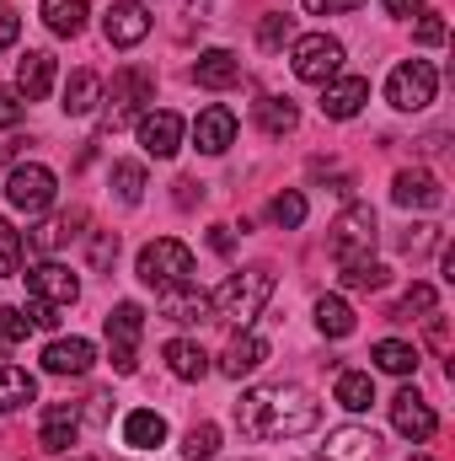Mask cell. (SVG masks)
Wrapping results in <instances>:
<instances>
[{
  "label": "cell",
  "instance_id": "7c38bea8",
  "mask_svg": "<svg viewBox=\"0 0 455 461\" xmlns=\"http://www.w3.org/2000/svg\"><path fill=\"white\" fill-rule=\"evenodd\" d=\"M103 38H108L113 49H134V43H145V38H150V5H139V0H118L113 11L103 16Z\"/></svg>",
  "mask_w": 455,
  "mask_h": 461
},
{
  "label": "cell",
  "instance_id": "e0dca14e",
  "mask_svg": "<svg viewBox=\"0 0 455 461\" xmlns=\"http://www.w3.org/2000/svg\"><path fill=\"white\" fill-rule=\"evenodd\" d=\"M370 103V81L364 76H343V81H327L322 86V113L327 118H359V108Z\"/></svg>",
  "mask_w": 455,
  "mask_h": 461
},
{
  "label": "cell",
  "instance_id": "9c48e42d",
  "mask_svg": "<svg viewBox=\"0 0 455 461\" xmlns=\"http://www.w3.org/2000/svg\"><path fill=\"white\" fill-rule=\"evenodd\" d=\"M145 103H156V76L150 70H118L113 92H108V129H123L145 113Z\"/></svg>",
  "mask_w": 455,
  "mask_h": 461
},
{
  "label": "cell",
  "instance_id": "4fadbf2b",
  "mask_svg": "<svg viewBox=\"0 0 455 461\" xmlns=\"http://www.w3.org/2000/svg\"><path fill=\"white\" fill-rule=\"evenodd\" d=\"M391 424H397V435H407V440H429V435L440 429L429 397H418L413 386H402V392L391 397Z\"/></svg>",
  "mask_w": 455,
  "mask_h": 461
},
{
  "label": "cell",
  "instance_id": "8992f818",
  "mask_svg": "<svg viewBox=\"0 0 455 461\" xmlns=\"http://www.w3.org/2000/svg\"><path fill=\"white\" fill-rule=\"evenodd\" d=\"M54 194H59V183H54V172L38 167V161L11 167V177H5V204L22 210V215H43V210L54 204Z\"/></svg>",
  "mask_w": 455,
  "mask_h": 461
},
{
  "label": "cell",
  "instance_id": "6da1fadb",
  "mask_svg": "<svg viewBox=\"0 0 455 461\" xmlns=\"http://www.w3.org/2000/svg\"><path fill=\"white\" fill-rule=\"evenodd\" d=\"M322 424V408L311 402V392L300 386H252L236 402V429L252 440H300Z\"/></svg>",
  "mask_w": 455,
  "mask_h": 461
},
{
  "label": "cell",
  "instance_id": "cb8c5ba5",
  "mask_svg": "<svg viewBox=\"0 0 455 461\" xmlns=\"http://www.w3.org/2000/svg\"><path fill=\"white\" fill-rule=\"evenodd\" d=\"M123 440H129L134 451H156V446H166V419L150 413V408H134V413L123 419Z\"/></svg>",
  "mask_w": 455,
  "mask_h": 461
},
{
  "label": "cell",
  "instance_id": "60d3db41",
  "mask_svg": "<svg viewBox=\"0 0 455 461\" xmlns=\"http://www.w3.org/2000/svg\"><path fill=\"white\" fill-rule=\"evenodd\" d=\"M27 333H32L27 312H11V306H0V344H22Z\"/></svg>",
  "mask_w": 455,
  "mask_h": 461
},
{
  "label": "cell",
  "instance_id": "d6986e66",
  "mask_svg": "<svg viewBox=\"0 0 455 461\" xmlns=\"http://www.w3.org/2000/svg\"><path fill=\"white\" fill-rule=\"evenodd\" d=\"M49 86H54V54L27 49V54L16 59V92H22L27 103H38V97H49Z\"/></svg>",
  "mask_w": 455,
  "mask_h": 461
},
{
  "label": "cell",
  "instance_id": "52a82bcc",
  "mask_svg": "<svg viewBox=\"0 0 455 461\" xmlns=\"http://www.w3.org/2000/svg\"><path fill=\"white\" fill-rule=\"evenodd\" d=\"M338 70H343V43L338 38H327V32L295 38V76H300V81L327 86V81H338Z\"/></svg>",
  "mask_w": 455,
  "mask_h": 461
},
{
  "label": "cell",
  "instance_id": "d6a6232c",
  "mask_svg": "<svg viewBox=\"0 0 455 461\" xmlns=\"http://www.w3.org/2000/svg\"><path fill=\"white\" fill-rule=\"evenodd\" d=\"M440 312V295H434V285H413L402 301H397V322H424V317H434Z\"/></svg>",
  "mask_w": 455,
  "mask_h": 461
},
{
  "label": "cell",
  "instance_id": "7dc6e473",
  "mask_svg": "<svg viewBox=\"0 0 455 461\" xmlns=\"http://www.w3.org/2000/svg\"><path fill=\"white\" fill-rule=\"evenodd\" d=\"M16 32H22L16 11H11V5H0V49H11V43H16Z\"/></svg>",
  "mask_w": 455,
  "mask_h": 461
},
{
  "label": "cell",
  "instance_id": "f6af8a7d",
  "mask_svg": "<svg viewBox=\"0 0 455 461\" xmlns=\"http://www.w3.org/2000/svg\"><path fill=\"white\" fill-rule=\"evenodd\" d=\"M364 0H306V11L311 16H353Z\"/></svg>",
  "mask_w": 455,
  "mask_h": 461
},
{
  "label": "cell",
  "instance_id": "ba28073f",
  "mask_svg": "<svg viewBox=\"0 0 455 461\" xmlns=\"http://www.w3.org/2000/svg\"><path fill=\"white\" fill-rule=\"evenodd\" d=\"M139 333H145V312L134 301H118L113 312H108V354H113L118 375H134V365H139Z\"/></svg>",
  "mask_w": 455,
  "mask_h": 461
},
{
  "label": "cell",
  "instance_id": "2e32d148",
  "mask_svg": "<svg viewBox=\"0 0 455 461\" xmlns=\"http://www.w3.org/2000/svg\"><path fill=\"white\" fill-rule=\"evenodd\" d=\"M391 199H397L402 210H434V204H445V188H440L434 172H397Z\"/></svg>",
  "mask_w": 455,
  "mask_h": 461
},
{
  "label": "cell",
  "instance_id": "1f68e13d",
  "mask_svg": "<svg viewBox=\"0 0 455 461\" xmlns=\"http://www.w3.org/2000/svg\"><path fill=\"white\" fill-rule=\"evenodd\" d=\"M386 285H391V268L386 263H370V258L343 263V290H386Z\"/></svg>",
  "mask_w": 455,
  "mask_h": 461
},
{
  "label": "cell",
  "instance_id": "ac0fdd59",
  "mask_svg": "<svg viewBox=\"0 0 455 461\" xmlns=\"http://www.w3.org/2000/svg\"><path fill=\"white\" fill-rule=\"evenodd\" d=\"M97 365V348L86 344V339H54V344L43 348V370L49 375H86Z\"/></svg>",
  "mask_w": 455,
  "mask_h": 461
},
{
  "label": "cell",
  "instance_id": "e575fe53",
  "mask_svg": "<svg viewBox=\"0 0 455 461\" xmlns=\"http://www.w3.org/2000/svg\"><path fill=\"white\" fill-rule=\"evenodd\" d=\"M257 123H263L268 134H290V129L300 123V108H295L290 97H263V103H257Z\"/></svg>",
  "mask_w": 455,
  "mask_h": 461
},
{
  "label": "cell",
  "instance_id": "74e56055",
  "mask_svg": "<svg viewBox=\"0 0 455 461\" xmlns=\"http://www.w3.org/2000/svg\"><path fill=\"white\" fill-rule=\"evenodd\" d=\"M268 215H273V226H284V230H295V226H306V194H279L273 204H268Z\"/></svg>",
  "mask_w": 455,
  "mask_h": 461
},
{
  "label": "cell",
  "instance_id": "5b68a950",
  "mask_svg": "<svg viewBox=\"0 0 455 461\" xmlns=\"http://www.w3.org/2000/svg\"><path fill=\"white\" fill-rule=\"evenodd\" d=\"M375 210L370 204H348L338 215V226L327 236V252H333V263H359V258H370V247H375Z\"/></svg>",
  "mask_w": 455,
  "mask_h": 461
},
{
  "label": "cell",
  "instance_id": "ab89813d",
  "mask_svg": "<svg viewBox=\"0 0 455 461\" xmlns=\"http://www.w3.org/2000/svg\"><path fill=\"white\" fill-rule=\"evenodd\" d=\"M290 32H295V22H290V16H263V27H257V43L273 54V49H279Z\"/></svg>",
  "mask_w": 455,
  "mask_h": 461
},
{
  "label": "cell",
  "instance_id": "7402d4cb",
  "mask_svg": "<svg viewBox=\"0 0 455 461\" xmlns=\"http://www.w3.org/2000/svg\"><path fill=\"white\" fill-rule=\"evenodd\" d=\"M161 354H166V370L177 381H204L210 375V354H204V344H193V339H172Z\"/></svg>",
  "mask_w": 455,
  "mask_h": 461
},
{
  "label": "cell",
  "instance_id": "f546056e",
  "mask_svg": "<svg viewBox=\"0 0 455 461\" xmlns=\"http://www.w3.org/2000/svg\"><path fill=\"white\" fill-rule=\"evenodd\" d=\"M370 359H375L386 375H413V370H418V348L402 344V339H380V344L370 348Z\"/></svg>",
  "mask_w": 455,
  "mask_h": 461
},
{
  "label": "cell",
  "instance_id": "277c9868",
  "mask_svg": "<svg viewBox=\"0 0 455 461\" xmlns=\"http://www.w3.org/2000/svg\"><path fill=\"white\" fill-rule=\"evenodd\" d=\"M434 92H440V70L429 59H402L391 70V81H386V103L397 113H424L434 103Z\"/></svg>",
  "mask_w": 455,
  "mask_h": 461
},
{
  "label": "cell",
  "instance_id": "f35d334b",
  "mask_svg": "<svg viewBox=\"0 0 455 461\" xmlns=\"http://www.w3.org/2000/svg\"><path fill=\"white\" fill-rule=\"evenodd\" d=\"M22 268V230H11V221H0V274Z\"/></svg>",
  "mask_w": 455,
  "mask_h": 461
},
{
  "label": "cell",
  "instance_id": "836d02e7",
  "mask_svg": "<svg viewBox=\"0 0 455 461\" xmlns=\"http://www.w3.org/2000/svg\"><path fill=\"white\" fill-rule=\"evenodd\" d=\"M81 221H86L81 210H70V215H54L43 230H32V252H59V247L76 236V226H81Z\"/></svg>",
  "mask_w": 455,
  "mask_h": 461
},
{
  "label": "cell",
  "instance_id": "c3c4849f",
  "mask_svg": "<svg viewBox=\"0 0 455 461\" xmlns=\"http://www.w3.org/2000/svg\"><path fill=\"white\" fill-rule=\"evenodd\" d=\"M108 402H113V397H108V392H97V397L86 402V419H92V424H103V419H108Z\"/></svg>",
  "mask_w": 455,
  "mask_h": 461
},
{
  "label": "cell",
  "instance_id": "8fae6325",
  "mask_svg": "<svg viewBox=\"0 0 455 461\" xmlns=\"http://www.w3.org/2000/svg\"><path fill=\"white\" fill-rule=\"evenodd\" d=\"M183 113H172V108H150V113H139V145H145V156H156V161H172L177 150H183Z\"/></svg>",
  "mask_w": 455,
  "mask_h": 461
},
{
  "label": "cell",
  "instance_id": "4316f807",
  "mask_svg": "<svg viewBox=\"0 0 455 461\" xmlns=\"http://www.w3.org/2000/svg\"><path fill=\"white\" fill-rule=\"evenodd\" d=\"M338 402L348 408V413H370V402H375L370 370H338Z\"/></svg>",
  "mask_w": 455,
  "mask_h": 461
},
{
  "label": "cell",
  "instance_id": "484cf974",
  "mask_svg": "<svg viewBox=\"0 0 455 461\" xmlns=\"http://www.w3.org/2000/svg\"><path fill=\"white\" fill-rule=\"evenodd\" d=\"M317 328H322L327 339H348V333L359 328V317H353V306H348L343 295H322V301H317Z\"/></svg>",
  "mask_w": 455,
  "mask_h": 461
},
{
  "label": "cell",
  "instance_id": "ee69618b",
  "mask_svg": "<svg viewBox=\"0 0 455 461\" xmlns=\"http://www.w3.org/2000/svg\"><path fill=\"white\" fill-rule=\"evenodd\" d=\"M434 241H440V226H413L407 236H402V252H413V258H418V252H429Z\"/></svg>",
  "mask_w": 455,
  "mask_h": 461
},
{
  "label": "cell",
  "instance_id": "4dcf8cb0",
  "mask_svg": "<svg viewBox=\"0 0 455 461\" xmlns=\"http://www.w3.org/2000/svg\"><path fill=\"white\" fill-rule=\"evenodd\" d=\"M375 435L370 429H338L333 440H327V461H370L375 456Z\"/></svg>",
  "mask_w": 455,
  "mask_h": 461
},
{
  "label": "cell",
  "instance_id": "816d5d0a",
  "mask_svg": "<svg viewBox=\"0 0 455 461\" xmlns=\"http://www.w3.org/2000/svg\"><path fill=\"white\" fill-rule=\"evenodd\" d=\"M413 461H434V456H413Z\"/></svg>",
  "mask_w": 455,
  "mask_h": 461
},
{
  "label": "cell",
  "instance_id": "b9f144b4",
  "mask_svg": "<svg viewBox=\"0 0 455 461\" xmlns=\"http://www.w3.org/2000/svg\"><path fill=\"white\" fill-rule=\"evenodd\" d=\"M22 113H27V97L16 86H0V129H16Z\"/></svg>",
  "mask_w": 455,
  "mask_h": 461
},
{
  "label": "cell",
  "instance_id": "7a4b0ae2",
  "mask_svg": "<svg viewBox=\"0 0 455 461\" xmlns=\"http://www.w3.org/2000/svg\"><path fill=\"white\" fill-rule=\"evenodd\" d=\"M268 295H273V268H246V274H230L226 285L210 295V312L220 322H230V328H252L263 317Z\"/></svg>",
  "mask_w": 455,
  "mask_h": 461
},
{
  "label": "cell",
  "instance_id": "30bf717a",
  "mask_svg": "<svg viewBox=\"0 0 455 461\" xmlns=\"http://www.w3.org/2000/svg\"><path fill=\"white\" fill-rule=\"evenodd\" d=\"M22 279H27V295H32V301H49V306H76V301H81V279H76L65 263H54V258L32 263Z\"/></svg>",
  "mask_w": 455,
  "mask_h": 461
},
{
  "label": "cell",
  "instance_id": "f907efd6",
  "mask_svg": "<svg viewBox=\"0 0 455 461\" xmlns=\"http://www.w3.org/2000/svg\"><path fill=\"white\" fill-rule=\"evenodd\" d=\"M418 5H424V0H386V11H391V16H413Z\"/></svg>",
  "mask_w": 455,
  "mask_h": 461
},
{
  "label": "cell",
  "instance_id": "8d00e7d4",
  "mask_svg": "<svg viewBox=\"0 0 455 461\" xmlns=\"http://www.w3.org/2000/svg\"><path fill=\"white\" fill-rule=\"evenodd\" d=\"M215 451H220V429H215V424H193L188 440H183V456L188 461H215Z\"/></svg>",
  "mask_w": 455,
  "mask_h": 461
},
{
  "label": "cell",
  "instance_id": "d4e9b609",
  "mask_svg": "<svg viewBox=\"0 0 455 461\" xmlns=\"http://www.w3.org/2000/svg\"><path fill=\"white\" fill-rule=\"evenodd\" d=\"M161 317L166 322H199V317H210V295L204 290H188V285L183 290H166L161 295Z\"/></svg>",
  "mask_w": 455,
  "mask_h": 461
},
{
  "label": "cell",
  "instance_id": "83f0119b",
  "mask_svg": "<svg viewBox=\"0 0 455 461\" xmlns=\"http://www.w3.org/2000/svg\"><path fill=\"white\" fill-rule=\"evenodd\" d=\"M43 22L59 38H76L86 27V0H43Z\"/></svg>",
  "mask_w": 455,
  "mask_h": 461
},
{
  "label": "cell",
  "instance_id": "5bb4252c",
  "mask_svg": "<svg viewBox=\"0 0 455 461\" xmlns=\"http://www.w3.org/2000/svg\"><path fill=\"white\" fill-rule=\"evenodd\" d=\"M76 435H81V413H76V402H49V408H43L38 446H43L49 456H65V451L76 446Z\"/></svg>",
  "mask_w": 455,
  "mask_h": 461
},
{
  "label": "cell",
  "instance_id": "3957f363",
  "mask_svg": "<svg viewBox=\"0 0 455 461\" xmlns=\"http://www.w3.org/2000/svg\"><path fill=\"white\" fill-rule=\"evenodd\" d=\"M139 279H145L156 295L193 285V252H188V241H177V236H161V241L139 247Z\"/></svg>",
  "mask_w": 455,
  "mask_h": 461
},
{
  "label": "cell",
  "instance_id": "bcb514c9",
  "mask_svg": "<svg viewBox=\"0 0 455 461\" xmlns=\"http://www.w3.org/2000/svg\"><path fill=\"white\" fill-rule=\"evenodd\" d=\"M413 38H418V43H424V49H434V43H445V16H424V22H418V32H413Z\"/></svg>",
  "mask_w": 455,
  "mask_h": 461
},
{
  "label": "cell",
  "instance_id": "7bdbcfd3",
  "mask_svg": "<svg viewBox=\"0 0 455 461\" xmlns=\"http://www.w3.org/2000/svg\"><path fill=\"white\" fill-rule=\"evenodd\" d=\"M113 258H118V230H97L92 236V274H103Z\"/></svg>",
  "mask_w": 455,
  "mask_h": 461
},
{
  "label": "cell",
  "instance_id": "d590c367",
  "mask_svg": "<svg viewBox=\"0 0 455 461\" xmlns=\"http://www.w3.org/2000/svg\"><path fill=\"white\" fill-rule=\"evenodd\" d=\"M113 194L129 204V210L145 199V167H139V161H118L113 167Z\"/></svg>",
  "mask_w": 455,
  "mask_h": 461
},
{
  "label": "cell",
  "instance_id": "9a60e30c",
  "mask_svg": "<svg viewBox=\"0 0 455 461\" xmlns=\"http://www.w3.org/2000/svg\"><path fill=\"white\" fill-rule=\"evenodd\" d=\"M193 145L204 156H226L230 145H236V113H230L226 103H215V108H204V113L193 118Z\"/></svg>",
  "mask_w": 455,
  "mask_h": 461
},
{
  "label": "cell",
  "instance_id": "f1b7e54d",
  "mask_svg": "<svg viewBox=\"0 0 455 461\" xmlns=\"http://www.w3.org/2000/svg\"><path fill=\"white\" fill-rule=\"evenodd\" d=\"M32 397H38V381L27 370H16V365H0V413H16Z\"/></svg>",
  "mask_w": 455,
  "mask_h": 461
},
{
  "label": "cell",
  "instance_id": "44dd1931",
  "mask_svg": "<svg viewBox=\"0 0 455 461\" xmlns=\"http://www.w3.org/2000/svg\"><path fill=\"white\" fill-rule=\"evenodd\" d=\"M193 81H199V86H210V92H226V86L241 81V59H236L230 49H210V54H199Z\"/></svg>",
  "mask_w": 455,
  "mask_h": 461
},
{
  "label": "cell",
  "instance_id": "603a6c76",
  "mask_svg": "<svg viewBox=\"0 0 455 461\" xmlns=\"http://www.w3.org/2000/svg\"><path fill=\"white\" fill-rule=\"evenodd\" d=\"M97 103H103V76L97 70H76L65 81V113L86 118V113H97Z\"/></svg>",
  "mask_w": 455,
  "mask_h": 461
},
{
  "label": "cell",
  "instance_id": "681fc988",
  "mask_svg": "<svg viewBox=\"0 0 455 461\" xmlns=\"http://www.w3.org/2000/svg\"><path fill=\"white\" fill-rule=\"evenodd\" d=\"M210 247H215V252H230V247H236L230 226H215V230H210Z\"/></svg>",
  "mask_w": 455,
  "mask_h": 461
},
{
  "label": "cell",
  "instance_id": "ffe728a7",
  "mask_svg": "<svg viewBox=\"0 0 455 461\" xmlns=\"http://www.w3.org/2000/svg\"><path fill=\"white\" fill-rule=\"evenodd\" d=\"M263 359H268V339H257V333H246V328H241V339H230L226 359H220V375L241 381V375H252Z\"/></svg>",
  "mask_w": 455,
  "mask_h": 461
}]
</instances>
